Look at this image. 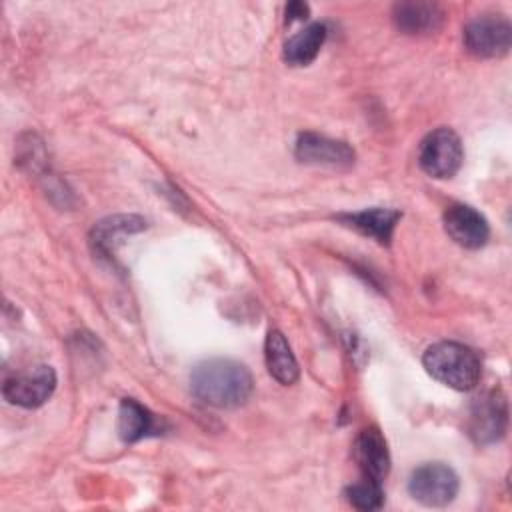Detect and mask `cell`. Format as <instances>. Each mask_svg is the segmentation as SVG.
Listing matches in <instances>:
<instances>
[{
	"label": "cell",
	"instance_id": "16",
	"mask_svg": "<svg viewBox=\"0 0 512 512\" xmlns=\"http://www.w3.org/2000/svg\"><path fill=\"white\" fill-rule=\"evenodd\" d=\"M144 226H146V222L138 216H116V218L100 222L94 228V240L92 242L98 250L108 254L112 250V244L118 242V238H122L126 234H132V232H138Z\"/></svg>",
	"mask_w": 512,
	"mask_h": 512
},
{
	"label": "cell",
	"instance_id": "17",
	"mask_svg": "<svg viewBox=\"0 0 512 512\" xmlns=\"http://www.w3.org/2000/svg\"><path fill=\"white\" fill-rule=\"evenodd\" d=\"M348 502L358 510H378L384 504V492L380 482L364 478V482H356L346 488Z\"/></svg>",
	"mask_w": 512,
	"mask_h": 512
},
{
	"label": "cell",
	"instance_id": "15",
	"mask_svg": "<svg viewBox=\"0 0 512 512\" xmlns=\"http://www.w3.org/2000/svg\"><path fill=\"white\" fill-rule=\"evenodd\" d=\"M152 428H154V416L148 412V408H144L142 404H138L132 398H124L120 402L118 434L124 442L132 444V442L144 438L146 434H150Z\"/></svg>",
	"mask_w": 512,
	"mask_h": 512
},
{
	"label": "cell",
	"instance_id": "5",
	"mask_svg": "<svg viewBox=\"0 0 512 512\" xmlns=\"http://www.w3.org/2000/svg\"><path fill=\"white\" fill-rule=\"evenodd\" d=\"M512 26L502 14H484L464 28V46L478 58H500L510 50Z\"/></svg>",
	"mask_w": 512,
	"mask_h": 512
},
{
	"label": "cell",
	"instance_id": "10",
	"mask_svg": "<svg viewBox=\"0 0 512 512\" xmlns=\"http://www.w3.org/2000/svg\"><path fill=\"white\" fill-rule=\"evenodd\" d=\"M506 428V402L496 392L480 398L470 414V434L476 442L488 444L498 440Z\"/></svg>",
	"mask_w": 512,
	"mask_h": 512
},
{
	"label": "cell",
	"instance_id": "6",
	"mask_svg": "<svg viewBox=\"0 0 512 512\" xmlns=\"http://www.w3.org/2000/svg\"><path fill=\"white\" fill-rule=\"evenodd\" d=\"M56 390V372L52 366L40 364L24 374L12 376L4 382L2 394L10 404L22 408L42 406Z\"/></svg>",
	"mask_w": 512,
	"mask_h": 512
},
{
	"label": "cell",
	"instance_id": "11",
	"mask_svg": "<svg viewBox=\"0 0 512 512\" xmlns=\"http://www.w3.org/2000/svg\"><path fill=\"white\" fill-rule=\"evenodd\" d=\"M340 220L346 226L354 228L356 232L368 238H374L380 244H388L392 238L394 226L400 220V212L392 208H370L354 214H344L340 216Z\"/></svg>",
	"mask_w": 512,
	"mask_h": 512
},
{
	"label": "cell",
	"instance_id": "7",
	"mask_svg": "<svg viewBox=\"0 0 512 512\" xmlns=\"http://www.w3.org/2000/svg\"><path fill=\"white\" fill-rule=\"evenodd\" d=\"M294 156L304 164L328 168H348L356 158L354 150L346 142L314 132H304L298 136Z\"/></svg>",
	"mask_w": 512,
	"mask_h": 512
},
{
	"label": "cell",
	"instance_id": "18",
	"mask_svg": "<svg viewBox=\"0 0 512 512\" xmlns=\"http://www.w3.org/2000/svg\"><path fill=\"white\" fill-rule=\"evenodd\" d=\"M306 14H308V6L302 2H292L286 6V22L302 20V18H306Z\"/></svg>",
	"mask_w": 512,
	"mask_h": 512
},
{
	"label": "cell",
	"instance_id": "12",
	"mask_svg": "<svg viewBox=\"0 0 512 512\" xmlns=\"http://www.w3.org/2000/svg\"><path fill=\"white\" fill-rule=\"evenodd\" d=\"M264 356L268 372L274 380H278L284 386H290L298 380L300 368L298 362L280 330H270L264 344Z\"/></svg>",
	"mask_w": 512,
	"mask_h": 512
},
{
	"label": "cell",
	"instance_id": "3",
	"mask_svg": "<svg viewBox=\"0 0 512 512\" xmlns=\"http://www.w3.org/2000/svg\"><path fill=\"white\" fill-rule=\"evenodd\" d=\"M464 160L460 136L452 128H436L420 142V168L432 178H452Z\"/></svg>",
	"mask_w": 512,
	"mask_h": 512
},
{
	"label": "cell",
	"instance_id": "4",
	"mask_svg": "<svg viewBox=\"0 0 512 512\" xmlns=\"http://www.w3.org/2000/svg\"><path fill=\"white\" fill-rule=\"evenodd\" d=\"M458 488L460 482L456 472L442 462H428L418 466L408 480L410 496L424 506L434 508L450 504L456 498Z\"/></svg>",
	"mask_w": 512,
	"mask_h": 512
},
{
	"label": "cell",
	"instance_id": "1",
	"mask_svg": "<svg viewBox=\"0 0 512 512\" xmlns=\"http://www.w3.org/2000/svg\"><path fill=\"white\" fill-rule=\"evenodd\" d=\"M190 390L208 406L238 408L250 398L254 380L244 364L228 358H210L194 366Z\"/></svg>",
	"mask_w": 512,
	"mask_h": 512
},
{
	"label": "cell",
	"instance_id": "13",
	"mask_svg": "<svg viewBox=\"0 0 512 512\" xmlns=\"http://www.w3.org/2000/svg\"><path fill=\"white\" fill-rule=\"evenodd\" d=\"M394 22L406 34L432 32L442 22V10L430 2H400L394 6Z\"/></svg>",
	"mask_w": 512,
	"mask_h": 512
},
{
	"label": "cell",
	"instance_id": "9",
	"mask_svg": "<svg viewBox=\"0 0 512 512\" xmlns=\"http://www.w3.org/2000/svg\"><path fill=\"white\" fill-rule=\"evenodd\" d=\"M354 458L368 480L382 482L390 472V452L378 428H366L356 436Z\"/></svg>",
	"mask_w": 512,
	"mask_h": 512
},
{
	"label": "cell",
	"instance_id": "8",
	"mask_svg": "<svg viewBox=\"0 0 512 512\" xmlns=\"http://www.w3.org/2000/svg\"><path fill=\"white\" fill-rule=\"evenodd\" d=\"M444 228L448 236L462 248H482L490 236L488 220L468 204H452L444 212Z\"/></svg>",
	"mask_w": 512,
	"mask_h": 512
},
{
	"label": "cell",
	"instance_id": "2",
	"mask_svg": "<svg viewBox=\"0 0 512 512\" xmlns=\"http://www.w3.org/2000/svg\"><path fill=\"white\" fill-rule=\"evenodd\" d=\"M426 372L454 390H472L482 376L478 354L460 342H436L422 356Z\"/></svg>",
	"mask_w": 512,
	"mask_h": 512
},
{
	"label": "cell",
	"instance_id": "14",
	"mask_svg": "<svg viewBox=\"0 0 512 512\" xmlns=\"http://www.w3.org/2000/svg\"><path fill=\"white\" fill-rule=\"evenodd\" d=\"M326 40V26L316 22L288 38L284 44V60L292 66H308Z\"/></svg>",
	"mask_w": 512,
	"mask_h": 512
}]
</instances>
